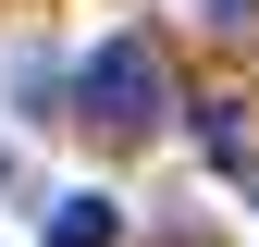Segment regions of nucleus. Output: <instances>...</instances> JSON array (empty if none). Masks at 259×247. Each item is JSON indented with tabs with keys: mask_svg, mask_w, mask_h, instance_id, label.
<instances>
[{
	"mask_svg": "<svg viewBox=\"0 0 259 247\" xmlns=\"http://www.w3.org/2000/svg\"><path fill=\"white\" fill-rule=\"evenodd\" d=\"M74 99H87V124H99V136H148V124L173 111V99H160V50L136 37V25L87 50V74H74Z\"/></svg>",
	"mask_w": 259,
	"mask_h": 247,
	"instance_id": "1",
	"label": "nucleus"
},
{
	"mask_svg": "<svg viewBox=\"0 0 259 247\" xmlns=\"http://www.w3.org/2000/svg\"><path fill=\"white\" fill-rule=\"evenodd\" d=\"M198 136H210V161H247V111H235V99H210V111H198Z\"/></svg>",
	"mask_w": 259,
	"mask_h": 247,
	"instance_id": "3",
	"label": "nucleus"
},
{
	"mask_svg": "<svg viewBox=\"0 0 259 247\" xmlns=\"http://www.w3.org/2000/svg\"><path fill=\"white\" fill-rule=\"evenodd\" d=\"M37 247H123V210L99 198V185H74V198H50V223H37Z\"/></svg>",
	"mask_w": 259,
	"mask_h": 247,
	"instance_id": "2",
	"label": "nucleus"
}]
</instances>
